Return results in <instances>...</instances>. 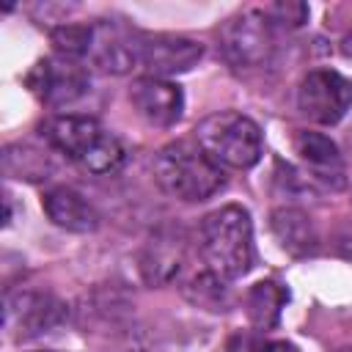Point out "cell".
I'll use <instances>...</instances> for the list:
<instances>
[{
    "label": "cell",
    "instance_id": "8992f818",
    "mask_svg": "<svg viewBox=\"0 0 352 352\" xmlns=\"http://www.w3.org/2000/svg\"><path fill=\"white\" fill-rule=\"evenodd\" d=\"M352 107V80L336 69H314L300 80L297 110L322 126L338 124Z\"/></svg>",
    "mask_w": 352,
    "mask_h": 352
},
{
    "label": "cell",
    "instance_id": "5b68a950",
    "mask_svg": "<svg viewBox=\"0 0 352 352\" xmlns=\"http://www.w3.org/2000/svg\"><path fill=\"white\" fill-rule=\"evenodd\" d=\"M217 50L231 69L264 66L275 50L272 19L267 16V11H256V8L228 16L217 30Z\"/></svg>",
    "mask_w": 352,
    "mask_h": 352
},
{
    "label": "cell",
    "instance_id": "7c38bea8",
    "mask_svg": "<svg viewBox=\"0 0 352 352\" xmlns=\"http://www.w3.org/2000/svg\"><path fill=\"white\" fill-rule=\"evenodd\" d=\"M11 300L19 302V308L6 302V324L16 327V338H36L50 333L63 319V305L47 294H19Z\"/></svg>",
    "mask_w": 352,
    "mask_h": 352
},
{
    "label": "cell",
    "instance_id": "5bb4252c",
    "mask_svg": "<svg viewBox=\"0 0 352 352\" xmlns=\"http://www.w3.org/2000/svg\"><path fill=\"white\" fill-rule=\"evenodd\" d=\"M272 234L280 242V248L292 256H314L319 248V234L311 223V217L294 206L275 209L270 217Z\"/></svg>",
    "mask_w": 352,
    "mask_h": 352
},
{
    "label": "cell",
    "instance_id": "e0dca14e",
    "mask_svg": "<svg viewBox=\"0 0 352 352\" xmlns=\"http://www.w3.org/2000/svg\"><path fill=\"white\" fill-rule=\"evenodd\" d=\"M91 36H94V25H58V28L50 30L55 55H63V58H72V60L88 58Z\"/></svg>",
    "mask_w": 352,
    "mask_h": 352
},
{
    "label": "cell",
    "instance_id": "ffe728a7",
    "mask_svg": "<svg viewBox=\"0 0 352 352\" xmlns=\"http://www.w3.org/2000/svg\"><path fill=\"white\" fill-rule=\"evenodd\" d=\"M228 352H300L289 341H253V338H234Z\"/></svg>",
    "mask_w": 352,
    "mask_h": 352
},
{
    "label": "cell",
    "instance_id": "9c48e42d",
    "mask_svg": "<svg viewBox=\"0 0 352 352\" xmlns=\"http://www.w3.org/2000/svg\"><path fill=\"white\" fill-rule=\"evenodd\" d=\"M204 55V47L192 38L173 33H140V66L148 77L168 80L190 72Z\"/></svg>",
    "mask_w": 352,
    "mask_h": 352
},
{
    "label": "cell",
    "instance_id": "7402d4cb",
    "mask_svg": "<svg viewBox=\"0 0 352 352\" xmlns=\"http://www.w3.org/2000/svg\"><path fill=\"white\" fill-rule=\"evenodd\" d=\"M338 352H352V346H344V349H338Z\"/></svg>",
    "mask_w": 352,
    "mask_h": 352
},
{
    "label": "cell",
    "instance_id": "d6986e66",
    "mask_svg": "<svg viewBox=\"0 0 352 352\" xmlns=\"http://www.w3.org/2000/svg\"><path fill=\"white\" fill-rule=\"evenodd\" d=\"M264 11L272 19V25H286V28H300L308 16V8L302 3H275Z\"/></svg>",
    "mask_w": 352,
    "mask_h": 352
},
{
    "label": "cell",
    "instance_id": "30bf717a",
    "mask_svg": "<svg viewBox=\"0 0 352 352\" xmlns=\"http://www.w3.org/2000/svg\"><path fill=\"white\" fill-rule=\"evenodd\" d=\"M135 113L151 126H173L184 113V94L176 82L160 77H140L129 88Z\"/></svg>",
    "mask_w": 352,
    "mask_h": 352
},
{
    "label": "cell",
    "instance_id": "3957f363",
    "mask_svg": "<svg viewBox=\"0 0 352 352\" xmlns=\"http://www.w3.org/2000/svg\"><path fill=\"white\" fill-rule=\"evenodd\" d=\"M44 140L91 173H113L124 162L121 140L91 116H58L41 126Z\"/></svg>",
    "mask_w": 352,
    "mask_h": 352
},
{
    "label": "cell",
    "instance_id": "2e32d148",
    "mask_svg": "<svg viewBox=\"0 0 352 352\" xmlns=\"http://www.w3.org/2000/svg\"><path fill=\"white\" fill-rule=\"evenodd\" d=\"M3 170L8 176H14V179H41L50 170V160L38 148L16 143V146H6V151H3Z\"/></svg>",
    "mask_w": 352,
    "mask_h": 352
},
{
    "label": "cell",
    "instance_id": "7a4b0ae2",
    "mask_svg": "<svg viewBox=\"0 0 352 352\" xmlns=\"http://www.w3.org/2000/svg\"><path fill=\"white\" fill-rule=\"evenodd\" d=\"M201 256L206 270L223 280L248 275L256 261L253 223L248 209L228 204L209 212L201 223Z\"/></svg>",
    "mask_w": 352,
    "mask_h": 352
},
{
    "label": "cell",
    "instance_id": "52a82bcc",
    "mask_svg": "<svg viewBox=\"0 0 352 352\" xmlns=\"http://www.w3.org/2000/svg\"><path fill=\"white\" fill-rule=\"evenodd\" d=\"M28 88L50 107H69L74 104L80 96L88 94V85H91V77L88 72L72 60V58H63V55H50V58H41L25 77Z\"/></svg>",
    "mask_w": 352,
    "mask_h": 352
},
{
    "label": "cell",
    "instance_id": "ba28073f",
    "mask_svg": "<svg viewBox=\"0 0 352 352\" xmlns=\"http://www.w3.org/2000/svg\"><path fill=\"white\" fill-rule=\"evenodd\" d=\"M88 60L107 74H126L140 66V33L113 19L94 22Z\"/></svg>",
    "mask_w": 352,
    "mask_h": 352
},
{
    "label": "cell",
    "instance_id": "6da1fadb",
    "mask_svg": "<svg viewBox=\"0 0 352 352\" xmlns=\"http://www.w3.org/2000/svg\"><path fill=\"white\" fill-rule=\"evenodd\" d=\"M157 184L176 201L198 204L209 201L226 187L223 168L195 140H176L162 146L151 162Z\"/></svg>",
    "mask_w": 352,
    "mask_h": 352
},
{
    "label": "cell",
    "instance_id": "277c9868",
    "mask_svg": "<svg viewBox=\"0 0 352 352\" xmlns=\"http://www.w3.org/2000/svg\"><path fill=\"white\" fill-rule=\"evenodd\" d=\"M192 140L220 168H234V170L253 168L264 154V140H261L258 124L234 110L214 113V116L204 118L195 126Z\"/></svg>",
    "mask_w": 352,
    "mask_h": 352
},
{
    "label": "cell",
    "instance_id": "ac0fdd59",
    "mask_svg": "<svg viewBox=\"0 0 352 352\" xmlns=\"http://www.w3.org/2000/svg\"><path fill=\"white\" fill-rule=\"evenodd\" d=\"M187 294H190L192 302H198V305H204V308H209V311H226V308H228L226 280H223L220 275L209 272V270H206L204 275H198V278L190 283Z\"/></svg>",
    "mask_w": 352,
    "mask_h": 352
},
{
    "label": "cell",
    "instance_id": "9a60e30c",
    "mask_svg": "<svg viewBox=\"0 0 352 352\" xmlns=\"http://www.w3.org/2000/svg\"><path fill=\"white\" fill-rule=\"evenodd\" d=\"M289 302V289L278 280H258L248 289L245 294V311L253 327L258 330H270L278 324L280 311Z\"/></svg>",
    "mask_w": 352,
    "mask_h": 352
},
{
    "label": "cell",
    "instance_id": "4fadbf2b",
    "mask_svg": "<svg viewBox=\"0 0 352 352\" xmlns=\"http://www.w3.org/2000/svg\"><path fill=\"white\" fill-rule=\"evenodd\" d=\"M294 151L314 170V173H308L311 179H319L330 187L344 184L341 154H338V146L327 135H322V132H297L294 135Z\"/></svg>",
    "mask_w": 352,
    "mask_h": 352
},
{
    "label": "cell",
    "instance_id": "603a6c76",
    "mask_svg": "<svg viewBox=\"0 0 352 352\" xmlns=\"http://www.w3.org/2000/svg\"><path fill=\"white\" fill-rule=\"evenodd\" d=\"M36 352H55V349H36Z\"/></svg>",
    "mask_w": 352,
    "mask_h": 352
},
{
    "label": "cell",
    "instance_id": "8fae6325",
    "mask_svg": "<svg viewBox=\"0 0 352 352\" xmlns=\"http://www.w3.org/2000/svg\"><path fill=\"white\" fill-rule=\"evenodd\" d=\"M41 206H44L47 217L63 231L91 234V231L99 228V212L74 187H52V190H47L44 198H41Z\"/></svg>",
    "mask_w": 352,
    "mask_h": 352
},
{
    "label": "cell",
    "instance_id": "44dd1931",
    "mask_svg": "<svg viewBox=\"0 0 352 352\" xmlns=\"http://www.w3.org/2000/svg\"><path fill=\"white\" fill-rule=\"evenodd\" d=\"M341 52H344L346 58H352V33L344 36V41H341Z\"/></svg>",
    "mask_w": 352,
    "mask_h": 352
}]
</instances>
